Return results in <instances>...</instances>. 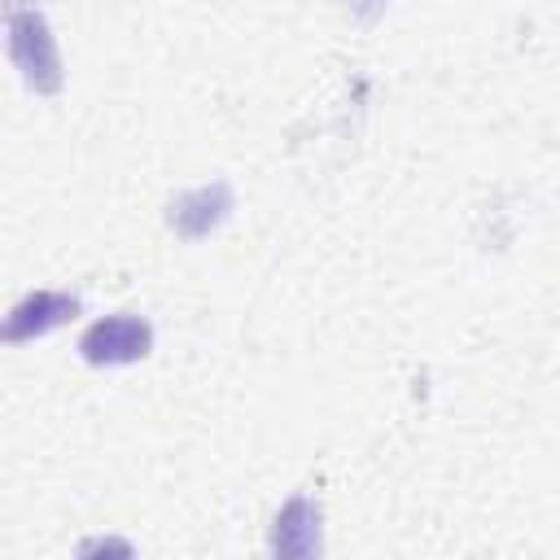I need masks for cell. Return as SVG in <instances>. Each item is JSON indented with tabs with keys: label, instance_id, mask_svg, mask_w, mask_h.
I'll return each instance as SVG.
<instances>
[{
	"label": "cell",
	"instance_id": "cell-1",
	"mask_svg": "<svg viewBox=\"0 0 560 560\" xmlns=\"http://www.w3.org/2000/svg\"><path fill=\"white\" fill-rule=\"evenodd\" d=\"M144 350H149V324H140L136 315L101 319L83 337V354L92 363H127V359H140Z\"/></svg>",
	"mask_w": 560,
	"mask_h": 560
},
{
	"label": "cell",
	"instance_id": "cell-2",
	"mask_svg": "<svg viewBox=\"0 0 560 560\" xmlns=\"http://www.w3.org/2000/svg\"><path fill=\"white\" fill-rule=\"evenodd\" d=\"M315 542H319L315 508H311L306 499H293V503L280 512V521H276L271 547H276L280 556H306V551H315Z\"/></svg>",
	"mask_w": 560,
	"mask_h": 560
}]
</instances>
